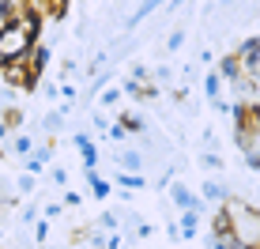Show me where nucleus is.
Returning a JSON list of instances; mask_svg holds the SVG:
<instances>
[{"label":"nucleus","instance_id":"1","mask_svg":"<svg viewBox=\"0 0 260 249\" xmlns=\"http://www.w3.org/2000/svg\"><path fill=\"white\" fill-rule=\"evenodd\" d=\"M256 57H260V42H256V38H249V42H245V46H241V53H238V57H234V60H241V65H238V68H249V72H253V68L260 65V60H256Z\"/></svg>","mask_w":260,"mask_h":249},{"label":"nucleus","instance_id":"2","mask_svg":"<svg viewBox=\"0 0 260 249\" xmlns=\"http://www.w3.org/2000/svg\"><path fill=\"white\" fill-rule=\"evenodd\" d=\"M4 76H8V83H30V79H34V76L23 68V60H19V65H8Z\"/></svg>","mask_w":260,"mask_h":249},{"label":"nucleus","instance_id":"3","mask_svg":"<svg viewBox=\"0 0 260 249\" xmlns=\"http://www.w3.org/2000/svg\"><path fill=\"white\" fill-rule=\"evenodd\" d=\"M46 65H49V49H46V46H38V49H34V60H30V76H38Z\"/></svg>","mask_w":260,"mask_h":249},{"label":"nucleus","instance_id":"4","mask_svg":"<svg viewBox=\"0 0 260 249\" xmlns=\"http://www.w3.org/2000/svg\"><path fill=\"white\" fill-rule=\"evenodd\" d=\"M117 181L124 185V189H143V177H140V174H121Z\"/></svg>","mask_w":260,"mask_h":249},{"label":"nucleus","instance_id":"5","mask_svg":"<svg viewBox=\"0 0 260 249\" xmlns=\"http://www.w3.org/2000/svg\"><path fill=\"white\" fill-rule=\"evenodd\" d=\"M121 163L128 166V170H140V166H143V159L136 155V151H124V155H121Z\"/></svg>","mask_w":260,"mask_h":249},{"label":"nucleus","instance_id":"6","mask_svg":"<svg viewBox=\"0 0 260 249\" xmlns=\"http://www.w3.org/2000/svg\"><path fill=\"white\" fill-rule=\"evenodd\" d=\"M204 95L219 102V76H208V83H204Z\"/></svg>","mask_w":260,"mask_h":249},{"label":"nucleus","instance_id":"7","mask_svg":"<svg viewBox=\"0 0 260 249\" xmlns=\"http://www.w3.org/2000/svg\"><path fill=\"white\" fill-rule=\"evenodd\" d=\"M181 230L192 238V230H196V211H185V219H181Z\"/></svg>","mask_w":260,"mask_h":249},{"label":"nucleus","instance_id":"8","mask_svg":"<svg viewBox=\"0 0 260 249\" xmlns=\"http://www.w3.org/2000/svg\"><path fill=\"white\" fill-rule=\"evenodd\" d=\"M222 76H230V79L238 76V60L234 57H222Z\"/></svg>","mask_w":260,"mask_h":249},{"label":"nucleus","instance_id":"9","mask_svg":"<svg viewBox=\"0 0 260 249\" xmlns=\"http://www.w3.org/2000/svg\"><path fill=\"white\" fill-rule=\"evenodd\" d=\"M15 155H30V136H15Z\"/></svg>","mask_w":260,"mask_h":249},{"label":"nucleus","instance_id":"10","mask_svg":"<svg viewBox=\"0 0 260 249\" xmlns=\"http://www.w3.org/2000/svg\"><path fill=\"white\" fill-rule=\"evenodd\" d=\"M53 185H68V174L60 170V166H57V170H53Z\"/></svg>","mask_w":260,"mask_h":249},{"label":"nucleus","instance_id":"11","mask_svg":"<svg viewBox=\"0 0 260 249\" xmlns=\"http://www.w3.org/2000/svg\"><path fill=\"white\" fill-rule=\"evenodd\" d=\"M19 193H34V177H19Z\"/></svg>","mask_w":260,"mask_h":249},{"label":"nucleus","instance_id":"12","mask_svg":"<svg viewBox=\"0 0 260 249\" xmlns=\"http://www.w3.org/2000/svg\"><path fill=\"white\" fill-rule=\"evenodd\" d=\"M204 193H208L211 200H222V189H219V185H208V189H204Z\"/></svg>","mask_w":260,"mask_h":249}]
</instances>
